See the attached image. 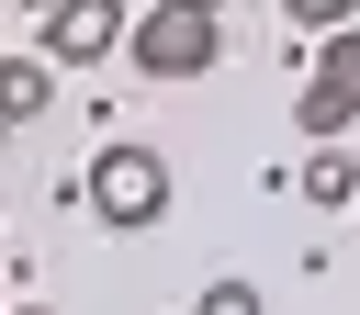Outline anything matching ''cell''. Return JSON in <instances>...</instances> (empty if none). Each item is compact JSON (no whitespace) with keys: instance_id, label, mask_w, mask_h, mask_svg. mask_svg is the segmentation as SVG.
<instances>
[{"instance_id":"6da1fadb","label":"cell","mask_w":360,"mask_h":315,"mask_svg":"<svg viewBox=\"0 0 360 315\" xmlns=\"http://www.w3.org/2000/svg\"><path fill=\"white\" fill-rule=\"evenodd\" d=\"M124 56H135L146 79H202V68H225V11H202V0H158V11H135Z\"/></svg>"},{"instance_id":"7a4b0ae2","label":"cell","mask_w":360,"mask_h":315,"mask_svg":"<svg viewBox=\"0 0 360 315\" xmlns=\"http://www.w3.org/2000/svg\"><path fill=\"white\" fill-rule=\"evenodd\" d=\"M79 191H90V214H101V225H124V236H135V225H158V214H169V158H158V146H101Z\"/></svg>"},{"instance_id":"3957f363","label":"cell","mask_w":360,"mask_h":315,"mask_svg":"<svg viewBox=\"0 0 360 315\" xmlns=\"http://www.w3.org/2000/svg\"><path fill=\"white\" fill-rule=\"evenodd\" d=\"M124 34H135V11H124V0H56V11H45V56H56V68L112 56Z\"/></svg>"},{"instance_id":"277c9868","label":"cell","mask_w":360,"mask_h":315,"mask_svg":"<svg viewBox=\"0 0 360 315\" xmlns=\"http://www.w3.org/2000/svg\"><path fill=\"white\" fill-rule=\"evenodd\" d=\"M292 124H304V146H338V135L360 124V101H349L338 79H304V90H292Z\"/></svg>"},{"instance_id":"5b68a950","label":"cell","mask_w":360,"mask_h":315,"mask_svg":"<svg viewBox=\"0 0 360 315\" xmlns=\"http://www.w3.org/2000/svg\"><path fill=\"white\" fill-rule=\"evenodd\" d=\"M56 101V56H0V124H34Z\"/></svg>"},{"instance_id":"8992f818","label":"cell","mask_w":360,"mask_h":315,"mask_svg":"<svg viewBox=\"0 0 360 315\" xmlns=\"http://www.w3.org/2000/svg\"><path fill=\"white\" fill-rule=\"evenodd\" d=\"M304 202H315V214H360V158L315 146V158H304Z\"/></svg>"},{"instance_id":"52a82bcc","label":"cell","mask_w":360,"mask_h":315,"mask_svg":"<svg viewBox=\"0 0 360 315\" xmlns=\"http://www.w3.org/2000/svg\"><path fill=\"white\" fill-rule=\"evenodd\" d=\"M315 79H338V90L360 101V22H338V34L315 45Z\"/></svg>"},{"instance_id":"ba28073f","label":"cell","mask_w":360,"mask_h":315,"mask_svg":"<svg viewBox=\"0 0 360 315\" xmlns=\"http://www.w3.org/2000/svg\"><path fill=\"white\" fill-rule=\"evenodd\" d=\"M202 315H270L259 281H202Z\"/></svg>"},{"instance_id":"9c48e42d","label":"cell","mask_w":360,"mask_h":315,"mask_svg":"<svg viewBox=\"0 0 360 315\" xmlns=\"http://www.w3.org/2000/svg\"><path fill=\"white\" fill-rule=\"evenodd\" d=\"M281 11H292L304 34H338V22H360V0H281Z\"/></svg>"},{"instance_id":"30bf717a","label":"cell","mask_w":360,"mask_h":315,"mask_svg":"<svg viewBox=\"0 0 360 315\" xmlns=\"http://www.w3.org/2000/svg\"><path fill=\"white\" fill-rule=\"evenodd\" d=\"M11 11H56V0H11Z\"/></svg>"},{"instance_id":"8fae6325","label":"cell","mask_w":360,"mask_h":315,"mask_svg":"<svg viewBox=\"0 0 360 315\" xmlns=\"http://www.w3.org/2000/svg\"><path fill=\"white\" fill-rule=\"evenodd\" d=\"M11 315H56V304H11Z\"/></svg>"},{"instance_id":"7c38bea8","label":"cell","mask_w":360,"mask_h":315,"mask_svg":"<svg viewBox=\"0 0 360 315\" xmlns=\"http://www.w3.org/2000/svg\"><path fill=\"white\" fill-rule=\"evenodd\" d=\"M202 11H225V0H202Z\"/></svg>"},{"instance_id":"4fadbf2b","label":"cell","mask_w":360,"mask_h":315,"mask_svg":"<svg viewBox=\"0 0 360 315\" xmlns=\"http://www.w3.org/2000/svg\"><path fill=\"white\" fill-rule=\"evenodd\" d=\"M0 315H11V304H0Z\"/></svg>"}]
</instances>
